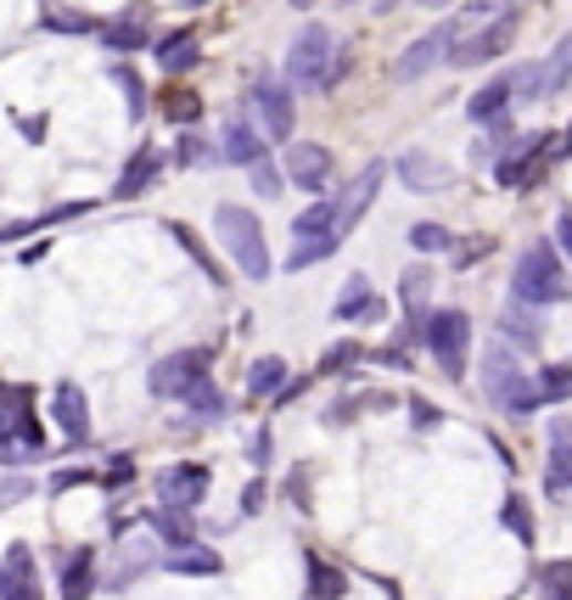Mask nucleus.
Returning <instances> with one entry per match:
<instances>
[{
  "label": "nucleus",
  "instance_id": "nucleus-1",
  "mask_svg": "<svg viewBox=\"0 0 572 600\" xmlns=\"http://www.w3.org/2000/svg\"><path fill=\"white\" fill-rule=\"evenodd\" d=\"M488 12H495V0H466L460 12H449L438 29H427L410 51H404L398 62H393V79L398 84H416L422 73H433L438 62H449V51H455V40H466L477 23H488Z\"/></svg>",
  "mask_w": 572,
  "mask_h": 600
},
{
  "label": "nucleus",
  "instance_id": "nucleus-2",
  "mask_svg": "<svg viewBox=\"0 0 572 600\" xmlns=\"http://www.w3.org/2000/svg\"><path fill=\"white\" fill-rule=\"evenodd\" d=\"M214 230L225 241V252L236 259V270L248 281H270V247H264V230H259V214L241 208V203H219L214 208Z\"/></svg>",
  "mask_w": 572,
  "mask_h": 600
},
{
  "label": "nucleus",
  "instance_id": "nucleus-3",
  "mask_svg": "<svg viewBox=\"0 0 572 600\" xmlns=\"http://www.w3.org/2000/svg\"><path fill=\"white\" fill-rule=\"evenodd\" d=\"M482 393L495 399L506 415H522V421L544 404L539 387H533V376L517 365V354L506 349V342H488V349H482Z\"/></svg>",
  "mask_w": 572,
  "mask_h": 600
},
{
  "label": "nucleus",
  "instance_id": "nucleus-4",
  "mask_svg": "<svg viewBox=\"0 0 572 600\" xmlns=\"http://www.w3.org/2000/svg\"><path fill=\"white\" fill-rule=\"evenodd\" d=\"M511 298H522L533 309H550L566 298V270H561L555 241H528V252L517 259V276H511Z\"/></svg>",
  "mask_w": 572,
  "mask_h": 600
},
{
  "label": "nucleus",
  "instance_id": "nucleus-5",
  "mask_svg": "<svg viewBox=\"0 0 572 600\" xmlns=\"http://www.w3.org/2000/svg\"><path fill=\"white\" fill-rule=\"evenodd\" d=\"M561 152H566V146H561L555 130H544V135H517V141H506V146L495 152V175H500L506 192H522V186H533V180L544 175V163H555Z\"/></svg>",
  "mask_w": 572,
  "mask_h": 600
},
{
  "label": "nucleus",
  "instance_id": "nucleus-6",
  "mask_svg": "<svg viewBox=\"0 0 572 600\" xmlns=\"http://www.w3.org/2000/svg\"><path fill=\"white\" fill-rule=\"evenodd\" d=\"M422 325H427V354L438 360V371L449 382H466V360H471V320H466V309H433V314H422Z\"/></svg>",
  "mask_w": 572,
  "mask_h": 600
},
{
  "label": "nucleus",
  "instance_id": "nucleus-7",
  "mask_svg": "<svg viewBox=\"0 0 572 600\" xmlns=\"http://www.w3.org/2000/svg\"><path fill=\"white\" fill-rule=\"evenodd\" d=\"M337 241H343L337 214H332V203L320 197L314 208H303V214L292 219V252H287V270H309V265H320V259H332Z\"/></svg>",
  "mask_w": 572,
  "mask_h": 600
},
{
  "label": "nucleus",
  "instance_id": "nucleus-8",
  "mask_svg": "<svg viewBox=\"0 0 572 600\" xmlns=\"http://www.w3.org/2000/svg\"><path fill=\"white\" fill-rule=\"evenodd\" d=\"M517 12L511 7H495L488 12V23H477L466 40H455V51H449V62L455 68H482V62H500L506 51H511V40H517Z\"/></svg>",
  "mask_w": 572,
  "mask_h": 600
},
{
  "label": "nucleus",
  "instance_id": "nucleus-9",
  "mask_svg": "<svg viewBox=\"0 0 572 600\" xmlns=\"http://www.w3.org/2000/svg\"><path fill=\"white\" fill-rule=\"evenodd\" d=\"M332 51H337L332 29H325V23H303L298 40H292V51H287V79L298 84V91H320V73H325V62H332Z\"/></svg>",
  "mask_w": 572,
  "mask_h": 600
},
{
  "label": "nucleus",
  "instance_id": "nucleus-10",
  "mask_svg": "<svg viewBox=\"0 0 572 600\" xmlns=\"http://www.w3.org/2000/svg\"><path fill=\"white\" fill-rule=\"evenodd\" d=\"M208 365H214V349H180V354H163V360L152 365L146 387H152L157 399H186V393L208 376Z\"/></svg>",
  "mask_w": 572,
  "mask_h": 600
},
{
  "label": "nucleus",
  "instance_id": "nucleus-11",
  "mask_svg": "<svg viewBox=\"0 0 572 600\" xmlns=\"http://www.w3.org/2000/svg\"><path fill=\"white\" fill-rule=\"evenodd\" d=\"M398 180H404V192H416V197H433V192L455 186V168H449V163H438L433 152L410 146V152H398Z\"/></svg>",
  "mask_w": 572,
  "mask_h": 600
},
{
  "label": "nucleus",
  "instance_id": "nucleus-12",
  "mask_svg": "<svg viewBox=\"0 0 572 600\" xmlns=\"http://www.w3.org/2000/svg\"><path fill=\"white\" fill-rule=\"evenodd\" d=\"M382 180H387V163H365L360 175H354V186H349V192H343V197L332 203V214H337V230H343V236H349V230H354V225L365 219V208L376 203Z\"/></svg>",
  "mask_w": 572,
  "mask_h": 600
},
{
  "label": "nucleus",
  "instance_id": "nucleus-13",
  "mask_svg": "<svg viewBox=\"0 0 572 600\" xmlns=\"http://www.w3.org/2000/svg\"><path fill=\"white\" fill-rule=\"evenodd\" d=\"M466 113H471V124H477V130H495V135H506V130H511V73L488 79L482 91L466 102Z\"/></svg>",
  "mask_w": 572,
  "mask_h": 600
},
{
  "label": "nucleus",
  "instance_id": "nucleus-14",
  "mask_svg": "<svg viewBox=\"0 0 572 600\" xmlns=\"http://www.w3.org/2000/svg\"><path fill=\"white\" fill-rule=\"evenodd\" d=\"M253 113H259V124H264L270 141H292V91H287V84L259 79L253 84Z\"/></svg>",
  "mask_w": 572,
  "mask_h": 600
},
{
  "label": "nucleus",
  "instance_id": "nucleus-15",
  "mask_svg": "<svg viewBox=\"0 0 572 600\" xmlns=\"http://www.w3.org/2000/svg\"><path fill=\"white\" fill-rule=\"evenodd\" d=\"M208 466H197V461H186V466H169L163 472V483H157V494H163V505H175V510H197L202 499H208Z\"/></svg>",
  "mask_w": 572,
  "mask_h": 600
},
{
  "label": "nucleus",
  "instance_id": "nucleus-16",
  "mask_svg": "<svg viewBox=\"0 0 572 600\" xmlns=\"http://www.w3.org/2000/svg\"><path fill=\"white\" fill-rule=\"evenodd\" d=\"M163 163H169V152L163 146H135V157L124 163V175H118V186H113V197H146L152 186H157V175H163Z\"/></svg>",
  "mask_w": 572,
  "mask_h": 600
},
{
  "label": "nucleus",
  "instance_id": "nucleus-17",
  "mask_svg": "<svg viewBox=\"0 0 572 600\" xmlns=\"http://www.w3.org/2000/svg\"><path fill=\"white\" fill-rule=\"evenodd\" d=\"M287 175L303 186V192H325V180H332V152L325 146H314V141H303V146H287Z\"/></svg>",
  "mask_w": 572,
  "mask_h": 600
},
{
  "label": "nucleus",
  "instance_id": "nucleus-18",
  "mask_svg": "<svg viewBox=\"0 0 572 600\" xmlns=\"http://www.w3.org/2000/svg\"><path fill=\"white\" fill-rule=\"evenodd\" d=\"M0 600H40V572H34L29 545L7 550V567H0Z\"/></svg>",
  "mask_w": 572,
  "mask_h": 600
},
{
  "label": "nucleus",
  "instance_id": "nucleus-19",
  "mask_svg": "<svg viewBox=\"0 0 572 600\" xmlns=\"http://www.w3.org/2000/svg\"><path fill=\"white\" fill-rule=\"evenodd\" d=\"M544 488L555 499H566V488H572V444H566V421L561 415L550 421V472H544Z\"/></svg>",
  "mask_w": 572,
  "mask_h": 600
},
{
  "label": "nucleus",
  "instance_id": "nucleus-20",
  "mask_svg": "<svg viewBox=\"0 0 572 600\" xmlns=\"http://www.w3.org/2000/svg\"><path fill=\"white\" fill-rule=\"evenodd\" d=\"M56 421H62V433H67L73 444L91 438V404H85V393H79L73 382L56 387Z\"/></svg>",
  "mask_w": 572,
  "mask_h": 600
},
{
  "label": "nucleus",
  "instance_id": "nucleus-21",
  "mask_svg": "<svg viewBox=\"0 0 572 600\" xmlns=\"http://www.w3.org/2000/svg\"><path fill=\"white\" fill-rule=\"evenodd\" d=\"M500 325H506V337H511V342H522L528 354L544 342V314H539L533 303H522V298H511V309L500 314Z\"/></svg>",
  "mask_w": 572,
  "mask_h": 600
},
{
  "label": "nucleus",
  "instance_id": "nucleus-22",
  "mask_svg": "<svg viewBox=\"0 0 572 600\" xmlns=\"http://www.w3.org/2000/svg\"><path fill=\"white\" fill-rule=\"evenodd\" d=\"M163 567H169V572H186V578H214L225 561H219V550H202V545L191 539V545L163 550Z\"/></svg>",
  "mask_w": 572,
  "mask_h": 600
},
{
  "label": "nucleus",
  "instance_id": "nucleus-23",
  "mask_svg": "<svg viewBox=\"0 0 572 600\" xmlns=\"http://www.w3.org/2000/svg\"><path fill=\"white\" fill-rule=\"evenodd\" d=\"M197 51H202V34H197V29H175V34H163V40H157V62L169 68V73L197 68Z\"/></svg>",
  "mask_w": 572,
  "mask_h": 600
},
{
  "label": "nucleus",
  "instance_id": "nucleus-24",
  "mask_svg": "<svg viewBox=\"0 0 572 600\" xmlns=\"http://www.w3.org/2000/svg\"><path fill=\"white\" fill-rule=\"evenodd\" d=\"M376 314H382V303H376L371 281H365V276H349V287L337 292V320L354 325V320H376Z\"/></svg>",
  "mask_w": 572,
  "mask_h": 600
},
{
  "label": "nucleus",
  "instance_id": "nucleus-25",
  "mask_svg": "<svg viewBox=\"0 0 572 600\" xmlns=\"http://www.w3.org/2000/svg\"><path fill=\"white\" fill-rule=\"evenodd\" d=\"M91 589H96V550L79 545V556H67L62 567V600H91Z\"/></svg>",
  "mask_w": 572,
  "mask_h": 600
},
{
  "label": "nucleus",
  "instance_id": "nucleus-26",
  "mask_svg": "<svg viewBox=\"0 0 572 600\" xmlns=\"http://www.w3.org/2000/svg\"><path fill=\"white\" fill-rule=\"evenodd\" d=\"M259 157H264L259 130H253L248 118H230V124H225V163H241V168H248V163H259Z\"/></svg>",
  "mask_w": 572,
  "mask_h": 600
},
{
  "label": "nucleus",
  "instance_id": "nucleus-27",
  "mask_svg": "<svg viewBox=\"0 0 572 600\" xmlns=\"http://www.w3.org/2000/svg\"><path fill=\"white\" fill-rule=\"evenodd\" d=\"M102 40H107L113 51H141V45H146V7H129V18L107 23Z\"/></svg>",
  "mask_w": 572,
  "mask_h": 600
},
{
  "label": "nucleus",
  "instance_id": "nucleus-28",
  "mask_svg": "<svg viewBox=\"0 0 572 600\" xmlns=\"http://www.w3.org/2000/svg\"><path fill=\"white\" fill-rule=\"evenodd\" d=\"M287 360H275V354H264V360H253V371H248V393L253 399H275L281 387H287Z\"/></svg>",
  "mask_w": 572,
  "mask_h": 600
},
{
  "label": "nucleus",
  "instance_id": "nucleus-29",
  "mask_svg": "<svg viewBox=\"0 0 572 600\" xmlns=\"http://www.w3.org/2000/svg\"><path fill=\"white\" fill-rule=\"evenodd\" d=\"M146 523L157 528V539L169 545V550H175V545H191V510H175V505H157V510H152Z\"/></svg>",
  "mask_w": 572,
  "mask_h": 600
},
{
  "label": "nucleus",
  "instance_id": "nucleus-30",
  "mask_svg": "<svg viewBox=\"0 0 572 600\" xmlns=\"http://www.w3.org/2000/svg\"><path fill=\"white\" fill-rule=\"evenodd\" d=\"M511 96H522V102H544V96H550V73H544V62L511 68Z\"/></svg>",
  "mask_w": 572,
  "mask_h": 600
},
{
  "label": "nucleus",
  "instance_id": "nucleus-31",
  "mask_svg": "<svg viewBox=\"0 0 572 600\" xmlns=\"http://www.w3.org/2000/svg\"><path fill=\"white\" fill-rule=\"evenodd\" d=\"M169 236H175V241H180V247H186V252H191V259H197V265H202V276H208V281H214V287H225V270H219V265H214V252H208V247H202V236H197V230H191V225H180V219H175V225H169Z\"/></svg>",
  "mask_w": 572,
  "mask_h": 600
},
{
  "label": "nucleus",
  "instance_id": "nucleus-32",
  "mask_svg": "<svg viewBox=\"0 0 572 600\" xmlns=\"http://www.w3.org/2000/svg\"><path fill=\"white\" fill-rule=\"evenodd\" d=\"M186 404H191V415H197L202 426H208V421H225V393H219L208 376H202V382L186 393Z\"/></svg>",
  "mask_w": 572,
  "mask_h": 600
},
{
  "label": "nucleus",
  "instance_id": "nucleus-33",
  "mask_svg": "<svg viewBox=\"0 0 572 600\" xmlns=\"http://www.w3.org/2000/svg\"><path fill=\"white\" fill-rule=\"evenodd\" d=\"M533 387H539V399H544V404H561V399L572 393V365H544Z\"/></svg>",
  "mask_w": 572,
  "mask_h": 600
},
{
  "label": "nucleus",
  "instance_id": "nucleus-34",
  "mask_svg": "<svg viewBox=\"0 0 572 600\" xmlns=\"http://www.w3.org/2000/svg\"><path fill=\"white\" fill-rule=\"evenodd\" d=\"M360 360H365L360 342H332V349H325V360H320V376H343V371L360 365Z\"/></svg>",
  "mask_w": 572,
  "mask_h": 600
},
{
  "label": "nucleus",
  "instance_id": "nucleus-35",
  "mask_svg": "<svg viewBox=\"0 0 572 600\" xmlns=\"http://www.w3.org/2000/svg\"><path fill=\"white\" fill-rule=\"evenodd\" d=\"M427 287H433V276L416 265L410 276H404V309H410V320H422L427 314Z\"/></svg>",
  "mask_w": 572,
  "mask_h": 600
},
{
  "label": "nucleus",
  "instance_id": "nucleus-36",
  "mask_svg": "<svg viewBox=\"0 0 572 600\" xmlns=\"http://www.w3.org/2000/svg\"><path fill=\"white\" fill-rule=\"evenodd\" d=\"M113 84L129 96V113H141V107H146V84H141V73H135L129 62H113Z\"/></svg>",
  "mask_w": 572,
  "mask_h": 600
},
{
  "label": "nucleus",
  "instance_id": "nucleus-37",
  "mask_svg": "<svg viewBox=\"0 0 572 600\" xmlns=\"http://www.w3.org/2000/svg\"><path fill=\"white\" fill-rule=\"evenodd\" d=\"M197 113H202V102H197L191 91H169V96H163V118H175V124H197Z\"/></svg>",
  "mask_w": 572,
  "mask_h": 600
},
{
  "label": "nucleus",
  "instance_id": "nucleus-38",
  "mask_svg": "<svg viewBox=\"0 0 572 600\" xmlns=\"http://www.w3.org/2000/svg\"><path fill=\"white\" fill-rule=\"evenodd\" d=\"M566 68H572V40H561V45L550 51V62H544V73H550V96L566 91Z\"/></svg>",
  "mask_w": 572,
  "mask_h": 600
},
{
  "label": "nucleus",
  "instance_id": "nucleus-39",
  "mask_svg": "<svg viewBox=\"0 0 572 600\" xmlns=\"http://www.w3.org/2000/svg\"><path fill=\"white\" fill-rule=\"evenodd\" d=\"M309 572H314V594H320V600H337V594L349 589V578H343V572H332V567H320L314 556H309Z\"/></svg>",
  "mask_w": 572,
  "mask_h": 600
},
{
  "label": "nucleus",
  "instance_id": "nucleus-40",
  "mask_svg": "<svg viewBox=\"0 0 572 600\" xmlns=\"http://www.w3.org/2000/svg\"><path fill=\"white\" fill-rule=\"evenodd\" d=\"M410 247H416V252H449L455 241H449L444 225H416V230H410Z\"/></svg>",
  "mask_w": 572,
  "mask_h": 600
},
{
  "label": "nucleus",
  "instance_id": "nucleus-41",
  "mask_svg": "<svg viewBox=\"0 0 572 600\" xmlns=\"http://www.w3.org/2000/svg\"><path fill=\"white\" fill-rule=\"evenodd\" d=\"M566 578H572V567H566V561H550V567H544V600H572V594H566Z\"/></svg>",
  "mask_w": 572,
  "mask_h": 600
},
{
  "label": "nucleus",
  "instance_id": "nucleus-42",
  "mask_svg": "<svg viewBox=\"0 0 572 600\" xmlns=\"http://www.w3.org/2000/svg\"><path fill=\"white\" fill-rule=\"evenodd\" d=\"M349 68H354V56H349V51L337 45V51H332V62H325V73H320V91H337Z\"/></svg>",
  "mask_w": 572,
  "mask_h": 600
},
{
  "label": "nucleus",
  "instance_id": "nucleus-43",
  "mask_svg": "<svg viewBox=\"0 0 572 600\" xmlns=\"http://www.w3.org/2000/svg\"><path fill=\"white\" fill-rule=\"evenodd\" d=\"M500 517H506V528H511L517 539H533V517L522 510V499H506V510H500Z\"/></svg>",
  "mask_w": 572,
  "mask_h": 600
},
{
  "label": "nucleus",
  "instance_id": "nucleus-44",
  "mask_svg": "<svg viewBox=\"0 0 572 600\" xmlns=\"http://www.w3.org/2000/svg\"><path fill=\"white\" fill-rule=\"evenodd\" d=\"M175 157H180V163H208V157H214V146H208L202 135H180V146H175Z\"/></svg>",
  "mask_w": 572,
  "mask_h": 600
},
{
  "label": "nucleus",
  "instance_id": "nucleus-45",
  "mask_svg": "<svg viewBox=\"0 0 572 600\" xmlns=\"http://www.w3.org/2000/svg\"><path fill=\"white\" fill-rule=\"evenodd\" d=\"M248 168H253V192H264V197H275V192H281L275 163H264V157H259V163H248Z\"/></svg>",
  "mask_w": 572,
  "mask_h": 600
},
{
  "label": "nucleus",
  "instance_id": "nucleus-46",
  "mask_svg": "<svg viewBox=\"0 0 572 600\" xmlns=\"http://www.w3.org/2000/svg\"><path fill=\"white\" fill-rule=\"evenodd\" d=\"M241 510H248V517H259V510H264V483H248V488H241Z\"/></svg>",
  "mask_w": 572,
  "mask_h": 600
},
{
  "label": "nucleus",
  "instance_id": "nucleus-47",
  "mask_svg": "<svg viewBox=\"0 0 572 600\" xmlns=\"http://www.w3.org/2000/svg\"><path fill=\"white\" fill-rule=\"evenodd\" d=\"M45 23H51V29H62V34H91V29H96L91 18H45Z\"/></svg>",
  "mask_w": 572,
  "mask_h": 600
},
{
  "label": "nucleus",
  "instance_id": "nucleus-48",
  "mask_svg": "<svg viewBox=\"0 0 572 600\" xmlns=\"http://www.w3.org/2000/svg\"><path fill=\"white\" fill-rule=\"evenodd\" d=\"M555 241H561V247H566V241H572V214H566V208H561V214H555Z\"/></svg>",
  "mask_w": 572,
  "mask_h": 600
},
{
  "label": "nucleus",
  "instance_id": "nucleus-49",
  "mask_svg": "<svg viewBox=\"0 0 572 600\" xmlns=\"http://www.w3.org/2000/svg\"><path fill=\"white\" fill-rule=\"evenodd\" d=\"M85 477H91V472H56L51 488H73V483H85Z\"/></svg>",
  "mask_w": 572,
  "mask_h": 600
},
{
  "label": "nucleus",
  "instance_id": "nucleus-50",
  "mask_svg": "<svg viewBox=\"0 0 572 600\" xmlns=\"http://www.w3.org/2000/svg\"><path fill=\"white\" fill-rule=\"evenodd\" d=\"M410 410H416V421H422V426H433V421H438V415H433V404H427V399H410Z\"/></svg>",
  "mask_w": 572,
  "mask_h": 600
},
{
  "label": "nucleus",
  "instance_id": "nucleus-51",
  "mask_svg": "<svg viewBox=\"0 0 572 600\" xmlns=\"http://www.w3.org/2000/svg\"><path fill=\"white\" fill-rule=\"evenodd\" d=\"M253 461H259V466L270 461V433H259V438H253Z\"/></svg>",
  "mask_w": 572,
  "mask_h": 600
},
{
  "label": "nucleus",
  "instance_id": "nucleus-52",
  "mask_svg": "<svg viewBox=\"0 0 572 600\" xmlns=\"http://www.w3.org/2000/svg\"><path fill=\"white\" fill-rule=\"evenodd\" d=\"M129 477H135V466H129V461H118V466L107 472V483H129Z\"/></svg>",
  "mask_w": 572,
  "mask_h": 600
},
{
  "label": "nucleus",
  "instance_id": "nucleus-53",
  "mask_svg": "<svg viewBox=\"0 0 572 600\" xmlns=\"http://www.w3.org/2000/svg\"><path fill=\"white\" fill-rule=\"evenodd\" d=\"M23 488H29V483H7V488H0V510H7V499H18Z\"/></svg>",
  "mask_w": 572,
  "mask_h": 600
},
{
  "label": "nucleus",
  "instance_id": "nucleus-54",
  "mask_svg": "<svg viewBox=\"0 0 572 600\" xmlns=\"http://www.w3.org/2000/svg\"><path fill=\"white\" fill-rule=\"evenodd\" d=\"M292 7H298V12H309V7H314V0H292Z\"/></svg>",
  "mask_w": 572,
  "mask_h": 600
},
{
  "label": "nucleus",
  "instance_id": "nucleus-55",
  "mask_svg": "<svg viewBox=\"0 0 572 600\" xmlns=\"http://www.w3.org/2000/svg\"><path fill=\"white\" fill-rule=\"evenodd\" d=\"M427 7H438V0H427Z\"/></svg>",
  "mask_w": 572,
  "mask_h": 600
}]
</instances>
